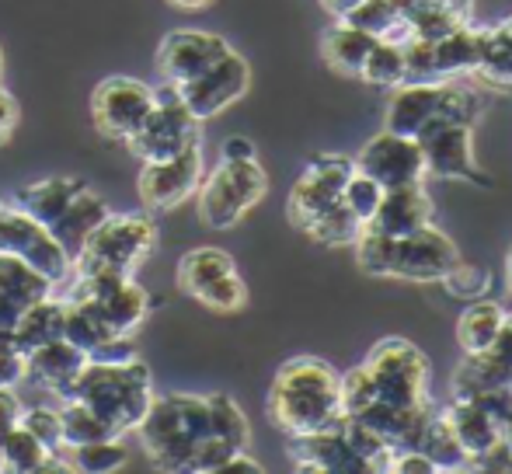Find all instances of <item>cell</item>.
<instances>
[{
  "instance_id": "1",
  "label": "cell",
  "mask_w": 512,
  "mask_h": 474,
  "mask_svg": "<svg viewBox=\"0 0 512 474\" xmlns=\"http://www.w3.org/2000/svg\"><path fill=\"white\" fill-rule=\"evenodd\" d=\"M429 359L408 339H380L359 366L342 373V415L366 405L422 408L429 405Z\"/></svg>"
},
{
  "instance_id": "2",
  "label": "cell",
  "mask_w": 512,
  "mask_h": 474,
  "mask_svg": "<svg viewBox=\"0 0 512 474\" xmlns=\"http://www.w3.org/2000/svg\"><path fill=\"white\" fill-rule=\"evenodd\" d=\"M269 419L283 436H307L342 419V373L317 356H293L269 387Z\"/></svg>"
},
{
  "instance_id": "3",
  "label": "cell",
  "mask_w": 512,
  "mask_h": 474,
  "mask_svg": "<svg viewBox=\"0 0 512 474\" xmlns=\"http://www.w3.org/2000/svg\"><path fill=\"white\" fill-rule=\"evenodd\" d=\"M56 398L84 401L122 440L147 415L150 401H154V380H150V366L140 356L126 359V363H91L88 359Z\"/></svg>"
},
{
  "instance_id": "4",
  "label": "cell",
  "mask_w": 512,
  "mask_h": 474,
  "mask_svg": "<svg viewBox=\"0 0 512 474\" xmlns=\"http://www.w3.org/2000/svg\"><path fill=\"white\" fill-rule=\"evenodd\" d=\"M143 454L157 471H189L196 447L213 436L206 394H164L150 401L143 422L133 429Z\"/></svg>"
},
{
  "instance_id": "5",
  "label": "cell",
  "mask_w": 512,
  "mask_h": 474,
  "mask_svg": "<svg viewBox=\"0 0 512 474\" xmlns=\"http://www.w3.org/2000/svg\"><path fill=\"white\" fill-rule=\"evenodd\" d=\"M485 116V98L460 81L439 84H401L387 105L384 129L391 133L418 136L432 122H467L474 126Z\"/></svg>"
},
{
  "instance_id": "6",
  "label": "cell",
  "mask_w": 512,
  "mask_h": 474,
  "mask_svg": "<svg viewBox=\"0 0 512 474\" xmlns=\"http://www.w3.org/2000/svg\"><path fill=\"white\" fill-rule=\"evenodd\" d=\"M157 220L150 213H108L102 224L84 237L74 255V272H126L133 276L136 265L154 251Z\"/></svg>"
},
{
  "instance_id": "7",
  "label": "cell",
  "mask_w": 512,
  "mask_h": 474,
  "mask_svg": "<svg viewBox=\"0 0 512 474\" xmlns=\"http://www.w3.org/2000/svg\"><path fill=\"white\" fill-rule=\"evenodd\" d=\"M265 196H269V175L258 164V157H251V161L220 157V164L203 175V185H199V220L209 231H230Z\"/></svg>"
},
{
  "instance_id": "8",
  "label": "cell",
  "mask_w": 512,
  "mask_h": 474,
  "mask_svg": "<svg viewBox=\"0 0 512 474\" xmlns=\"http://www.w3.org/2000/svg\"><path fill=\"white\" fill-rule=\"evenodd\" d=\"M154 91H157L154 109L143 119V126L126 140V147L133 150L140 161H164V157L185 150L189 143L203 140V122L189 112V105L182 102L175 84L161 81V88H154Z\"/></svg>"
},
{
  "instance_id": "9",
  "label": "cell",
  "mask_w": 512,
  "mask_h": 474,
  "mask_svg": "<svg viewBox=\"0 0 512 474\" xmlns=\"http://www.w3.org/2000/svg\"><path fill=\"white\" fill-rule=\"evenodd\" d=\"M415 140L425 154V178L492 189V175L481 171L478 157H474V126H467V122H432Z\"/></svg>"
},
{
  "instance_id": "10",
  "label": "cell",
  "mask_w": 512,
  "mask_h": 474,
  "mask_svg": "<svg viewBox=\"0 0 512 474\" xmlns=\"http://www.w3.org/2000/svg\"><path fill=\"white\" fill-rule=\"evenodd\" d=\"M352 175V157L338 154H314L304 175L293 182L290 199H286V213H290V224L300 234H307L324 213H331L335 206H342L345 182Z\"/></svg>"
},
{
  "instance_id": "11",
  "label": "cell",
  "mask_w": 512,
  "mask_h": 474,
  "mask_svg": "<svg viewBox=\"0 0 512 474\" xmlns=\"http://www.w3.org/2000/svg\"><path fill=\"white\" fill-rule=\"evenodd\" d=\"M206 161H203V140L189 143L178 154L164 157V161H143L136 189L150 213H168L192 199L203 185Z\"/></svg>"
},
{
  "instance_id": "12",
  "label": "cell",
  "mask_w": 512,
  "mask_h": 474,
  "mask_svg": "<svg viewBox=\"0 0 512 474\" xmlns=\"http://www.w3.org/2000/svg\"><path fill=\"white\" fill-rule=\"evenodd\" d=\"M157 91L136 77H105L91 95V119L105 140L126 143L154 109Z\"/></svg>"
},
{
  "instance_id": "13",
  "label": "cell",
  "mask_w": 512,
  "mask_h": 474,
  "mask_svg": "<svg viewBox=\"0 0 512 474\" xmlns=\"http://www.w3.org/2000/svg\"><path fill=\"white\" fill-rule=\"evenodd\" d=\"M460 262V251L453 237L439 231L436 224H425L405 237H394L387 279H408V283H439L453 265Z\"/></svg>"
},
{
  "instance_id": "14",
  "label": "cell",
  "mask_w": 512,
  "mask_h": 474,
  "mask_svg": "<svg viewBox=\"0 0 512 474\" xmlns=\"http://www.w3.org/2000/svg\"><path fill=\"white\" fill-rule=\"evenodd\" d=\"M352 168L373 178L384 192L398 189V185L425 182V154L418 140L405 133H391V129H380L373 140H366V147L352 157Z\"/></svg>"
},
{
  "instance_id": "15",
  "label": "cell",
  "mask_w": 512,
  "mask_h": 474,
  "mask_svg": "<svg viewBox=\"0 0 512 474\" xmlns=\"http://www.w3.org/2000/svg\"><path fill=\"white\" fill-rule=\"evenodd\" d=\"M0 251L25 258L53 283H63L70 276V255L60 248V241L14 203H0Z\"/></svg>"
},
{
  "instance_id": "16",
  "label": "cell",
  "mask_w": 512,
  "mask_h": 474,
  "mask_svg": "<svg viewBox=\"0 0 512 474\" xmlns=\"http://www.w3.org/2000/svg\"><path fill=\"white\" fill-rule=\"evenodd\" d=\"M251 88V67L237 49H230L227 56L213 63L209 70H203L199 77L192 81L178 84V95L182 102L189 105V112L196 116L199 122L220 116L223 109H230L234 102H241Z\"/></svg>"
},
{
  "instance_id": "17",
  "label": "cell",
  "mask_w": 512,
  "mask_h": 474,
  "mask_svg": "<svg viewBox=\"0 0 512 474\" xmlns=\"http://www.w3.org/2000/svg\"><path fill=\"white\" fill-rule=\"evenodd\" d=\"M230 46L223 35L213 32H199V28H175L161 39L154 56L157 77L164 84H185L192 77H199L203 70L213 67L220 56H227Z\"/></svg>"
},
{
  "instance_id": "18",
  "label": "cell",
  "mask_w": 512,
  "mask_h": 474,
  "mask_svg": "<svg viewBox=\"0 0 512 474\" xmlns=\"http://www.w3.org/2000/svg\"><path fill=\"white\" fill-rule=\"evenodd\" d=\"M293 468L297 471H317V474H370L363 464V457L352 450V443L345 440L342 422L328 429H317L307 436H290L286 443Z\"/></svg>"
},
{
  "instance_id": "19",
  "label": "cell",
  "mask_w": 512,
  "mask_h": 474,
  "mask_svg": "<svg viewBox=\"0 0 512 474\" xmlns=\"http://www.w3.org/2000/svg\"><path fill=\"white\" fill-rule=\"evenodd\" d=\"M53 290V279L32 269L25 258L0 251V346H11V332L18 325L21 311L32 307L35 300L49 297Z\"/></svg>"
},
{
  "instance_id": "20",
  "label": "cell",
  "mask_w": 512,
  "mask_h": 474,
  "mask_svg": "<svg viewBox=\"0 0 512 474\" xmlns=\"http://www.w3.org/2000/svg\"><path fill=\"white\" fill-rule=\"evenodd\" d=\"M443 419L450 426L453 440L460 443V450L474 461V471L485 457H492L502 447V422L488 415L478 401L453 398L450 405H443Z\"/></svg>"
},
{
  "instance_id": "21",
  "label": "cell",
  "mask_w": 512,
  "mask_h": 474,
  "mask_svg": "<svg viewBox=\"0 0 512 474\" xmlns=\"http://www.w3.org/2000/svg\"><path fill=\"white\" fill-rule=\"evenodd\" d=\"M432 213H436V206H432L425 182H411V185H398V189H387L366 227H373V231L387 237H405L411 231H418V227L432 224Z\"/></svg>"
},
{
  "instance_id": "22",
  "label": "cell",
  "mask_w": 512,
  "mask_h": 474,
  "mask_svg": "<svg viewBox=\"0 0 512 474\" xmlns=\"http://www.w3.org/2000/svg\"><path fill=\"white\" fill-rule=\"evenodd\" d=\"M88 363V356L67 339H56L49 346H39L35 353L25 356V380L35 387H46V391L60 394L70 380L81 373V366Z\"/></svg>"
},
{
  "instance_id": "23",
  "label": "cell",
  "mask_w": 512,
  "mask_h": 474,
  "mask_svg": "<svg viewBox=\"0 0 512 474\" xmlns=\"http://www.w3.org/2000/svg\"><path fill=\"white\" fill-rule=\"evenodd\" d=\"M108 203L98 192H91L88 185H84L81 192H77L74 199L67 203V210L60 213V217L49 224V234L60 241V248L70 255V262H74V255L81 251V244H84V237H88L91 231H95L98 224L108 217Z\"/></svg>"
},
{
  "instance_id": "24",
  "label": "cell",
  "mask_w": 512,
  "mask_h": 474,
  "mask_svg": "<svg viewBox=\"0 0 512 474\" xmlns=\"http://www.w3.org/2000/svg\"><path fill=\"white\" fill-rule=\"evenodd\" d=\"M63 314H67V307H63V300L56 297V293L35 300L32 307L21 311L18 325H14V332H11V346L28 356L39 346H49V342L63 339Z\"/></svg>"
},
{
  "instance_id": "25",
  "label": "cell",
  "mask_w": 512,
  "mask_h": 474,
  "mask_svg": "<svg viewBox=\"0 0 512 474\" xmlns=\"http://www.w3.org/2000/svg\"><path fill=\"white\" fill-rule=\"evenodd\" d=\"M81 189H84V178H46V182H35V185H28V189L14 192L11 203L49 231V224L67 210V203Z\"/></svg>"
},
{
  "instance_id": "26",
  "label": "cell",
  "mask_w": 512,
  "mask_h": 474,
  "mask_svg": "<svg viewBox=\"0 0 512 474\" xmlns=\"http://www.w3.org/2000/svg\"><path fill=\"white\" fill-rule=\"evenodd\" d=\"M0 471L14 474H39V471H70V464H63L56 454H49L42 447V440H35L21 422H14L7 429L4 443H0Z\"/></svg>"
},
{
  "instance_id": "27",
  "label": "cell",
  "mask_w": 512,
  "mask_h": 474,
  "mask_svg": "<svg viewBox=\"0 0 512 474\" xmlns=\"http://www.w3.org/2000/svg\"><path fill=\"white\" fill-rule=\"evenodd\" d=\"M502 321H506V311H502L499 300L492 297L467 300L464 314L457 318V342L464 349V356L485 353L495 342V335L502 332Z\"/></svg>"
},
{
  "instance_id": "28",
  "label": "cell",
  "mask_w": 512,
  "mask_h": 474,
  "mask_svg": "<svg viewBox=\"0 0 512 474\" xmlns=\"http://www.w3.org/2000/svg\"><path fill=\"white\" fill-rule=\"evenodd\" d=\"M373 42H377L373 35L359 32V28L345 25V21H335V25L321 35V56L335 74L359 77L363 60H366V53H370Z\"/></svg>"
},
{
  "instance_id": "29",
  "label": "cell",
  "mask_w": 512,
  "mask_h": 474,
  "mask_svg": "<svg viewBox=\"0 0 512 474\" xmlns=\"http://www.w3.org/2000/svg\"><path fill=\"white\" fill-rule=\"evenodd\" d=\"M453 398H478L488 394L495 387H509L512 384V366L502 363L495 353H478V356H464V363L453 370Z\"/></svg>"
},
{
  "instance_id": "30",
  "label": "cell",
  "mask_w": 512,
  "mask_h": 474,
  "mask_svg": "<svg viewBox=\"0 0 512 474\" xmlns=\"http://www.w3.org/2000/svg\"><path fill=\"white\" fill-rule=\"evenodd\" d=\"M474 74L499 91H512V18L495 28H481V56Z\"/></svg>"
},
{
  "instance_id": "31",
  "label": "cell",
  "mask_w": 512,
  "mask_h": 474,
  "mask_svg": "<svg viewBox=\"0 0 512 474\" xmlns=\"http://www.w3.org/2000/svg\"><path fill=\"white\" fill-rule=\"evenodd\" d=\"M60 440H63V454L84 443H98V440H119L112 433V426L102 419L98 412H91L84 401L77 398H60Z\"/></svg>"
},
{
  "instance_id": "32",
  "label": "cell",
  "mask_w": 512,
  "mask_h": 474,
  "mask_svg": "<svg viewBox=\"0 0 512 474\" xmlns=\"http://www.w3.org/2000/svg\"><path fill=\"white\" fill-rule=\"evenodd\" d=\"M234 269H237V265H234V258H230L227 251L196 248V251H189L182 262H178V290H182L185 297L196 300L209 283H216V279L227 276V272H234Z\"/></svg>"
},
{
  "instance_id": "33",
  "label": "cell",
  "mask_w": 512,
  "mask_h": 474,
  "mask_svg": "<svg viewBox=\"0 0 512 474\" xmlns=\"http://www.w3.org/2000/svg\"><path fill=\"white\" fill-rule=\"evenodd\" d=\"M359 81L370 88H401L405 84V46L394 39H377L359 70Z\"/></svg>"
},
{
  "instance_id": "34",
  "label": "cell",
  "mask_w": 512,
  "mask_h": 474,
  "mask_svg": "<svg viewBox=\"0 0 512 474\" xmlns=\"http://www.w3.org/2000/svg\"><path fill=\"white\" fill-rule=\"evenodd\" d=\"M338 21L373 35V39H391L401 25V11L394 7V0H359V4L352 7V11H345Z\"/></svg>"
},
{
  "instance_id": "35",
  "label": "cell",
  "mask_w": 512,
  "mask_h": 474,
  "mask_svg": "<svg viewBox=\"0 0 512 474\" xmlns=\"http://www.w3.org/2000/svg\"><path fill=\"white\" fill-rule=\"evenodd\" d=\"M129 454L122 447V440H98V443H84V447L67 450V464L70 471H84V474H108L126 468Z\"/></svg>"
},
{
  "instance_id": "36",
  "label": "cell",
  "mask_w": 512,
  "mask_h": 474,
  "mask_svg": "<svg viewBox=\"0 0 512 474\" xmlns=\"http://www.w3.org/2000/svg\"><path fill=\"white\" fill-rule=\"evenodd\" d=\"M206 398H209V419H213V436H223L237 450H248L251 426L241 408H237V401L230 394H206Z\"/></svg>"
},
{
  "instance_id": "37",
  "label": "cell",
  "mask_w": 512,
  "mask_h": 474,
  "mask_svg": "<svg viewBox=\"0 0 512 474\" xmlns=\"http://www.w3.org/2000/svg\"><path fill=\"white\" fill-rule=\"evenodd\" d=\"M439 283H443V290L457 300H478V297H488V290H492V276H488V269L464 262V258H460V262L453 265Z\"/></svg>"
},
{
  "instance_id": "38",
  "label": "cell",
  "mask_w": 512,
  "mask_h": 474,
  "mask_svg": "<svg viewBox=\"0 0 512 474\" xmlns=\"http://www.w3.org/2000/svg\"><path fill=\"white\" fill-rule=\"evenodd\" d=\"M196 300L216 314H234L248 304V286H244V279L237 276V269H234V272H227V276L216 279V283H209Z\"/></svg>"
},
{
  "instance_id": "39",
  "label": "cell",
  "mask_w": 512,
  "mask_h": 474,
  "mask_svg": "<svg viewBox=\"0 0 512 474\" xmlns=\"http://www.w3.org/2000/svg\"><path fill=\"white\" fill-rule=\"evenodd\" d=\"M18 422L28 429V433L35 436V440H42V447H46L49 454L63 457V440H60V408H49V405H32V408H25V405H21Z\"/></svg>"
},
{
  "instance_id": "40",
  "label": "cell",
  "mask_w": 512,
  "mask_h": 474,
  "mask_svg": "<svg viewBox=\"0 0 512 474\" xmlns=\"http://www.w3.org/2000/svg\"><path fill=\"white\" fill-rule=\"evenodd\" d=\"M342 199H345V206H349V210L359 217V224L366 227V224H370V220H373V213H377L380 199H384V189H380V185L373 182V178L359 175V171L352 168L349 182H345Z\"/></svg>"
},
{
  "instance_id": "41",
  "label": "cell",
  "mask_w": 512,
  "mask_h": 474,
  "mask_svg": "<svg viewBox=\"0 0 512 474\" xmlns=\"http://www.w3.org/2000/svg\"><path fill=\"white\" fill-rule=\"evenodd\" d=\"M133 356H136L133 335H112V339H105L102 346H95L88 353L91 363H126Z\"/></svg>"
},
{
  "instance_id": "42",
  "label": "cell",
  "mask_w": 512,
  "mask_h": 474,
  "mask_svg": "<svg viewBox=\"0 0 512 474\" xmlns=\"http://www.w3.org/2000/svg\"><path fill=\"white\" fill-rule=\"evenodd\" d=\"M25 384V353H18L14 346H0V391L4 387Z\"/></svg>"
},
{
  "instance_id": "43",
  "label": "cell",
  "mask_w": 512,
  "mask_h": 474,
  "mask_svg": "<svg viewBox=\"0 0 512 474\" xmlns=\"http://www.w3.org/2000/svg\"><path fill=\"white\" fill-rule=\"evenodd\" d=\"M18 102H14L11 91L0 84V147H4L7 140L14 136V129H18Z\"/></svg>"
},
{
  "instance_id": "44",
  "label": "cell",
  "mask_w": 512,
  "mask_h": 474,
  "mask_svg": "<svg viewBox=\"0 0 512 474\" xmlns=\"http://www.w3.org/2000/svg\"><path fill=\"white\" fill-rule=\"evenodd\" d=\"M391 474H436V468H432V461L422 450H401V454L394 457Z\"/></svg>"
},
{
  "instance_id": "45",
  "label": "cell",
  "mask_w": 512,
  "mask_h": 474,
  "mask_svg": "<svg viewBox=\"0 0 512 474\" xmlns=\"http://www.w3.org/2000/svg\"><path fill=\"white\" fill-rule=\"evenodd\" d=\"M18 415H21L18 394H14L11 387H4V391H0V443H4L7 429H11L14 422H18Z\"/></svg>"
},
{
  "instance_id": "46",
  "label": "cell",
  "mask_w": 512,
  "mask_h": 474,
  "mask_svg": "<svg viewBox=\"0 0 512 474\" xmlns=\"http://www.w3.org/2000/svg\"><path fill=\"white\" fill-rule=\"evenodd\" d=\"M220 157H227V161H251V157H258V150L248 136H227L220 147Z\"/></svg>"
},
{
  "instance_id": "47",
  "label": "cell",
  "mask_w": 512,
  "mask_h": 474,
  "mask_svg": "<svg viewBox=\"0 0 512 474\" xmlns=\"http://www.w3.org/2000/svg\"><path fill=\"white\" fill-rule=\"evenodd\" d=\"M216 474H262V464L255 461V457L248 454V450H237L234 457H230L227 464H223Z\"/></svg>"
},
{
  "instance_id": "48",
  "label": "cell",
  "mask_w": 512,
  "mask_h": 474,
  "mask_svg": "<svg viewBox=\"0 0 512 474\" xmlns=\"http://www.w3.org/2000/svg\"><path fill=\"white\" fill-rule=\"evenodd\" d=\"M356 4H359V0H321V7H324V11H328L335 21L342 18L345 11H352V7H356Z\"/></svg>"
},
{
  "instance_id": "49",
  "label": "cell",
  "mask_w": 512,
  "mask_h": 474,
  "mask_svg": "<svg viewBox=\"0 0 512 474\" xmlns=\"http://www.w3.org/2000/svg\"><path fill=\"white\" fill-rule=\"evenodd\" d=\"M171 7H182V11H203V7H209L213 0H168Z\"/></svg>"
},
{
  "instance_id": "50",
  "label": "cell",
  "mask_w": 512,
  "mask_h": 474,
  "mask_svg": "<svg viewBox=\"0 0 512 474\" xmlns=\"http://www.w3.org/2000/svg\"><path fill=\"white\" fill-rule=\"evenodd\" d=\"M502 447H506V454L512 457V415L502 422Z\"/></svg>"
},
{
  "instance_id": "51",
  "label": "cell",
  "mask_w": 512,
  "mask_h": 474,
  "mask_svg": "<svg viewBox=\"0 0 512 474\" xmlns=\"http://www.w3.org/2000/svg\"><path fill=\"white\" fill-rule=\"evenodd\" d=\"M415 4H418V0H394V7H398V11H401V18H405V14H408Z\"/></svg>"
},
{
  "instance_id": "52",
  "label": "cell",
  "mask_w": 512,
  "mask_h": 474,
  "mask_svg": "<svg viewBox=\"0 0 512 474\" xmlns=\"http://www.w3.org/2000/svg\"><path fill=\"white\" fill-rule=\"evenodd\" d=\"M506 283H509V293H512V248H509V255H506Z\"/></svg>"
},
{
  "instance_id": "53",
  "label": "cell",
  "mask_w": 512,
  "mask_h": 474,
  "mask_svg": "<svg viewBox=\"0 0 512 474\" xmlns=\"http://www.w3.org/2000/svg\"><path fill=\"white\" fill-rule=\"evenodd\" d=\"M0 70H4V53H0Z\"/></svg>"
}]
</instances>
